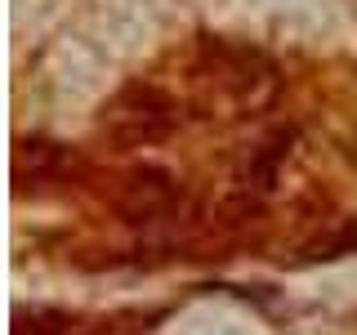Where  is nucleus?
<instances>
[{
    "instance_id": "obj_1",
    "label": "nucleus",
    "mask_w": 357,
    "mask_h": 335,
    "mask_svg": "<svg viewBox=\"0 0 357 335\" xmlns=\"http://www.w3.org/2000/svg\"><path fill=\"white\" fill-rule=\"evenodd\" d=\"M170 126H174V103L152 85H130L126 94L103 112V130L116 143H130V148L134 143L165 139Z\"/></svg>"
},
{
    "instance_id": "obj_2",
    "label": "nucleus",
    "mask_w": 357,
    "mask_h": 335,
    "mask_svg": "<svg viewBox=\"0 0 357 335\" xmlns=\"http://www.w3.org/2000/svg\"><path fill=\"white\" fill-rule=\"evenodd\" d=\"M170 206H174V179L165 174L161 165L134 170L126 184H121V197H116V210L130 223H156Z\"/></svg>"
},
{
    "instance_id": "obj_3",
    "label": "nucleus",
    "mask_w": 357,
    "mask_h": 335,
    "mask_svg": "<svg viewBox=\"0 0 357 335\" xmlns=\"http://www.w3.org/2000/svg\"><path fill=\"white\" fill-rule=\"evenodd\" d=\"M286 143H290V134H286V130H277L273 139H264L259 148L250 152V165L241 170V184H245V188H250V184H255V188H268V184H273V174H277V161H282V156L290 152Z\"/></svg>"
}]
</instances>
